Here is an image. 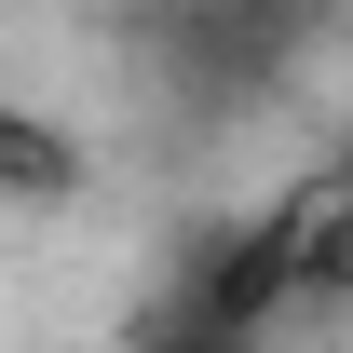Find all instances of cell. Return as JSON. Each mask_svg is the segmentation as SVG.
<instances>
[{"label": "cell", "mask_w": 353, "mask_h": 353, "mask_svg": "<svg viewBox=\"0 0 353 353\" xmlns=\"http://www.w3.org/2000/svg\"><path fill=\"white\" fill-rule=\"evenodd\" d=\"M0 190H28V204H54V190H82V150L41 123V109H14L0 95Z\"/></svg>", "instance_id": "obj_1"}]
</instances>
